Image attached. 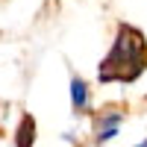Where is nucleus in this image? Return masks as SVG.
Segmentation results:
<instances>
[{"label":"nucleus","instance_id":"20e7f679","mask_svg":"<svg viewBox=\"0 0 147 147\" xmlns=\"http://www.w3.org/2000/svg\"><path fill=\"white\" fill-rule=\"evenodd\" d=\"M32 141H35V124H32L30 115H24V118H21V127L15 129V144H18V147H27V144H32Z\"/></svg>","mask_w":147,"mask_h":147},{"label":"nucleus","instance_id":"f257e3e1","mask_svg":"<svg viewBox=\"0 0 147 147\" xmlns=\"http://www.w3.org/2000/svg\"><path fill=\"white\" fill-rule=\"evenodd\" d=\"M147 68V41L136 27H118L115 44L97 68L100 82H132Z\"/></svg>","mask_w":147,"mask_h":147},{"label":"nucleus","instance_id":"7ed1b4c3","mask_svg":"<svg viewBox=\"0 0 147 147\" xmlns=\"http://www.w3.org/2000/svg\"><path fill=\"white\" fill-rule=\"evenodd\" d=\"M118 124H121V115L118 112L106 115L103 121H97V141H109L112 136H118Z\"/></svg>","mask_w":147,"mask_h":147},{"label":"nucleus","instance_id":"f03ea898","mask_svg":"<svg viewBox=\"0 0 147 147\" xmlns=\"http://www.w3.org/2000/svg\"><path fill=\"white\" fill-rule=\"evenodd\" d=\"M71 106H74V112H85V106H88V88L80 77L71 80Z\"/></svg>","mask_w":147,"mask_h":147}]
</instances>
